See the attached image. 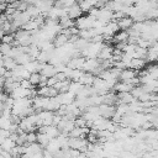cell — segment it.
Returning a JSON list of instances; mask_svg holds the SVG:
<instances>
[{
    "instance_id": "6da1fadb",
    "label": "cell",
    "mask_w": 158,
    "mask_h": 158,
    "mask_svg": "<svg viewBox=\"0 0 158 158\" xmlns=\"http://www.w3.org/2000/svg\"><path fill=\"white\" fill-rule=\"evenodd\" d=\"M69 148L70 149H75L79 151L81 153L88 152V146H89V141L86 138H70L69 137Z\"/></svg>"
},
{
    "instance_id": "7a4b0ae2",
    "label": "cell",
    "mask_w": 158,
    "mask_h": 158,
    "mask_svg": "<svg viewBox=\"0 0 158 158\" xmlns=\"http://www.w3.org/2000/svg\"><path fill=\"white\" fill-rule=\"evenodd\" d=\"M96 19L89 16V15H83L80 16L78 20H75V27L81 31V30H90L93 28V25H94V21Z\"/></svg>"
},
{
    "instance_id": "3957f363",
    "label": "cell",
    "mask_w": 158,
    "mask_h": 158,
    "mask_svg": "<svg viewBox=\"0 0 158 158\" xmlns=\"http://www.w3.org/2000/svg\"><path fill=\"white\" fill-rule=\"evenodd\" d=\"M138 77V72L133 70V69H130V68H126V69H122L120 72V75H118V81H123V83H131L135 78Z\"/></svg>"
},
{
    "instance_id": "277c9868",
    "label": "cell",
    "mask_w": 158,
    "mask_h": 158,
    "mask_svg": "<svg viewBox=\"0 0 158 158\" xmlns=\"http://www.w3.org/2000/svg\"><path fill=\"white\" fill-rule=\"evenodd\" d=\"M115 111H116L115 105H107V104H100L99 105V114L104 118L111 120L112 116L115 115Z\"/></svg>"
},
{
    "instance_id": "5b68a950",
    "label": "cell",
    "mask_w": 158,
    "mask_h": 158,
    "mask_svg": "<svg viewBox=\"0 0 158 158\" xmlns=\"http://www.w3.org/2000/svg\"><path fill=\"white\" fill-rule=\"evenodd\" d=\"M96 20H99V21H101V22H104L106 25L107 22L114 20V11H111L106 6L102 7V9H99V15H98Z\"/></svg>"
},
{
    "instance_id": "8992f818",
    "label": "cell",
    "mask_w": 158,
    "mask_h": 158,
    "mask_svg": "<svg viewBox=\"0 0 158 158\" xmlns=\"http://www.w3.org/2000/svg\"><path fill=\"white\" fill-rule=\"evenodd\" d=\"M112 54H114V47L110 46V44H107V43H105L102 46L99 56H98V60L99 62H101V60H109V59L112 58Z\"/></svg>"
},
{
    "instance_id": "52a82bcc",
    "label": "cell",
    "mask_w": 158,
    "mask_h": 158,
    "mask_svg": "<svg viewBox=\"0 0 158 158\" xmlns=\"http://www.w3.org/2000/svg\"><path fill=\"white\" fill-rule=\"evenodd\" d=\"M58 90L54 86H42L37 89V95L43 96V98H56L58 95Z\"/></svg>"
},
{
    "instance_id": "ba28073f",
    "label": "cell",
    "mask_w": 158,
    "mask_h": 158,
    "mask_svg": "<svg viewBox=\"0 0 158 158\" xmlns=\"http://www.w3.org/2000/svg\"><path fill=\"white\" fill-rule=\"evenodd\" d=\"M57 99L60 102V105L67 106V105L73 104L75 101V95L73 93H70V91H65V93H59L57 95Z\"/></svg>"
},
{
    "instance_id": "9c48e42d",
    "label": "cell",
    "mask_w": 158,
    "mask_h": 158,
    "mask_svg": "<svg viewBox=\"0 0 158 158\" xmlns=\"http://www.w3.org/2000/svg\"><path fill=\"white\" fill-rule=\"evenodd\" d=\"M99 67H100V62L98 60V58H90V59H85L83 70L86 73H94Z\"/></svg>"
},
{
    "instance_id": "30bf717a",
    "label": "cell",
    "mask_w": 158,
    "mask_h": 158,
    "mask_svg": "<svg viewBox=\"0 0 158 158\" xmlns=\"http://www.w3.org/2000/svg\"><path fill=\"white\" fill-rule=\"evenodd\" d=\"M38 132H44L51 138H57L60 135L59 128L57 126H54V125H51V126H41V127H38Z\"/></svg>"
},
{
    "instance_id": "8fae6325",
    "label": "cell",
    "mask_w": 158,
    "mask_h": 158,
    "mask_svg": "<svg viewBox=\"0 0 158 158\" xmlns=\"http://www.w3.org/2000/svg\"><path fill=\"white\" fill-rule=\"evenodd\" d=\"M89 131H90L89 127H74L69 132V137L70 138H86Z\"/></svg>"
},
{
    "instance_id": "7c38bea8",
    "label": "cell",
    "mask_w": 158,
    "mask_h": 158,
    "mask_svg": "<svg viewBox=\"0 0 158 158\" xmlns=\"http://www.w3.org/2000/svg\"><path fill=\"white\" fill-rule=\"evenodd\" d=\"M85 63V58L79 56V57H72L68 63H67V67L70 68V69H83V65Z\"/></svg>"
},
{
    "instance_id": "4fadbf2b",
    "label": "cell",
    "mask_w": 158,
    "mask_h": 158,
    "mask_svg": "<svg viewBox=\"0 0 158 158\" xmlns=\"http://www.w3.org/2000/svg\"><path fill=\"white\" fill-rule=\"evenodd\" d=\"M80 16H83V11H81V9H80V6H79V4L78 2H75L74 5H72L70 7H68V17L70 19V20H78Z\"/></svg>"
},
{
    "instance_id": "5bb4252c",
    "label": "cell",
    "mask_w": 158,
    "mask_h": 158,
    "mask_svg": "<svg viewBox=\"0 0 158 158\" xmlns=\"http://www.w3.org/2000/svg\"><path fill=\"white\" fill-rule=\"evenodd\" d=\"M40 73H41L42 77H46V78L48 79V78L54 77V75L57 74V70H56V67H54L53 64H51V63H46V64L42 65V69H41Z\"/></svg>"
},
{
    "instance_id": "9a60e30c",
    "label": "cell",
    "mask_w": 158,
    "mask_h": 158,
    "mask_svg": "<svg viewBox=\"0 0 158 158\" xmlns=\"http://www.w3.org/2000/svg\"><path fill=\"white\" fill-rule=\"evenodd\" d=\"M133 23H135V21L128 16H123L122 19L117 20V25H118V28L121 31H128Z\"/></svg>"
},
{
    "instance_id": "2e32d148",
    "label": "cell",
    "mask_w": 158,
    "mask_h": 158,
    "mask_svg": "<svg viewBox=\"0 0 158 158\" xmlns=\"http://www.w3.org/2000/svg\"><path fill=\"white\" fill-rule=\"evenodd\" d=\"M130 40V35H128V31H118L114 38H112V42L115 44H120V43H127Z\"/></svg>"
},
{
    "instance_id": "e0dca14e",
    "label": "cell",
    "mask_w": 158,
    "mask_h": 158,
    "mask_svg": "<svg viewBox=\"0 0 158 158\" xmlns=\"http://www.w3.org/2000/svg\"><path fill=\"white\" fill-rule=\"evenodd\" d=\"M146 64H147L146 59L132 58V60L130 62L128 68H130V69H133V70H136V72H139V70H142V69H144V68H146Z\"/></svg>"
},
{
    "instance_id": "ac0fdd59",
    "label": "cell",
    "mask_w": 158,
    "mask_h": 158,
    "mask_svg": "<svg viewBox=\"0 0 158 158\" xmlns=\"http://www.w3.org/2000/svg\"><path fill=\"white\" fill-rule=\"evenodd\" d=\"M133 88H135V85H133V84H131V83L118 81V83L115 85L114 90H115L116 93H131Z\"/></svg>"
},
{
    "instance_id": "d6986e66",
    "label": "cell",
    "mask_w": 158,
    "mask_h": 158,
    "mask_svg": "<svg viewBox=\"0 0 158 158\" xmlns=\"http://www.w3.org/2000/svg\"><path fill=\"white\" fill-rule=\"evenodd\" d=\"M136 99L131 93H117V104H127L130 105Z\"/></svg>"
},
{
    "instance_id": "ffe728a7",
    "label": "cell",
    "mask_w": 158,
    "mask_h": 158,
    "mask_svg": "<svg viewBox=\"0 0 158 158\" xmlns=\"http://www.w3.org/2000/svg\"><path fill=\"white\" fill-rule=\"evenodd\" d=\"M68 42H69V37H68L67 35H64L63 32L58 33V35L54 37V40H53V43H54V47H56V48L63 47V46L67 44Z\"/></svg>"
},
{
    "instance_id": "44dd1931",
    "label": "cell",
    "mask_w": 158,
    "mask_h": 158,
    "mask_svg": "<svg viewBox=\"0 0 158 158\" xmlns=\"http://www.w3.org/2000/svg\"><path fill=\"white\" fill-rule=\"evenodd\" d=\"M94 79H95V75L93 73H86L84 72V74L81 75V78L79 79V83L83 84L84 86H91L93 83H94Z\"/></svg>"
},
{
    "instance_id": "7402d4cb",
    "label": "cell",
    "mask_w": 158,
    "mask_h": 158,
    "mask_svg": "<svg viewBox=\"0 0 158 158\" xmlns=\"http://www.w3.org/2000/svg\"><path fill=\"white\" fill-rule=\"evenodd\" d=\"M53 138H51L47 133H44V132H38L37 133V143H40L43 148H46L47 146H48V143L52 141Z\"/></svg>"
},
{
    "instance_id": "603a6c76",
    "label": "cell",
    "mask_w": 158,
    "mask_h": 158,
    "mask_svg": "<svg viewBox=\"0 0 158 158\" xmlns=\"http://www.w3.org/2000/svg\"><path fill=\"white\" fill-rule=\"evenodd\" d=\"M47 152H49V153H52V154H56V153H58L59 151H60V144H59V142L57 141V138H53L49 143H48V146L44 148Z\"/></svg>"
},
{
    "instance_id": "cb8c5ba5",
    "label": "cell",
    "mask_w": 158,
    "mask_h": 158,
    "mask_svg": "<svg viewBox=\"0 0 158 158\" xmlns=\"http://www.w3.org/2000/svg\"><path fill=\"white\" fill-rule=\"evenodd\" d=\"M58 23H59V26L62 27V30H67V28H70V27L75 26V21L70 20L68 16L60 17V19L58 20Z\"/></svg>"
},
{
    "instance_id": "d4e9b609",
    "label": "cell",
    "mask_w": 158,
    "mask_h": 158,
    "mask_svg": "<svg viewBox=\"0 0 158 158\" xmlns=\"http://www.w3.org/2000/svg\"><path fill=\"white\" fill-rule=\"evenodd\" d=\"M2 65H4V68L6 70H12L17 65V62L11 57H6V56L4 57L2 56Z\"/></svg>"
},
{
    "instance_id": "484cf974",
    "label": "cell",
    "mask_w": 158,
    "mask_h": 158,
    "mask_svg": "<svg viewBox=\"0 0 158 158\" xmlns=\"http://www.w3.org/2000/svg\"><path fill=\"white\" fill-rule=\"evenodd\" d=\"M15 60H16V62H17V64H20V65H26L28 62H31V60H33V59L30 57V54H28V53L21 52V53L15 58Z\"/></svg>"
},
{
    "instance_id": "4316f807",
    "label": "cell",
    "mask_w": 158,
    "mask_h": 158,
    "mask_svg": "<svg viewBox=\"0 0 158 158\" xmlns=\"http://www.w3.org/2000/svg\"><path fill=\"white\" fill-rule=\"evenodd\" d=\"M16 146H17L16 142L9 137V138H6V139L2 142V144L0 146V148H1L2 151H5V152H11Z\"/></svg>"
},
{
    "instance_id": "83f0119b",
    "label": "cell",
    "mask_w": 158,
    "mask_h": 158,
    "mask_svg": "<svg viewBox=\"0 0 158 158\" xmlns=\"http://www.w3.org/2000/svg\"><path fill=\"white\" fill-rule=\"evenodd\" d=\"M84 88H85V86H84L83 84H80L79 81H70V84H69V90H68V91L73 93V94L77 96Z\"/></svg>"
},
{
    "instance_id": "f1b7e54d",
    "label": "cell",
    "mask_w": 158,
    "mask_h": 158,
    "mask_svg": "<svg viewBox=\"0 0 158 158\" xmlns=\"http://www.w3.org/2000/svg\"><path fill=\"white\" fill-rule=\"evenodd\" d=\"M28 80L32 84V86H38L42 80V75H41V73H31Z\"/></svg>"
},
{
    "instance_id": "f546056e",
    "label": "cell",
    "mask_w": 158,
    "mask_h": 158,
    "mask_svg": "<svg viewBox=\"0 0 158 158\" xmlns=\"http://www.w3.org/2000/svg\"><path fill=\"white\" fill-rule=\"evenodd\" d=\"M12 44H9V43H0V54L1 56H6L9 57L10 53H11V49H12Z\"/></svg>"
},
{
    "instance_id": "4dcf8cb0",
    "label": "cell",
    "mask_w": 158,
    "mask_h": 158,
    "mask_svg": "<svg viewBox=\"0 0 158 158\" xmlns=\"http://www.w3.org/2000/svg\"><path fill=\"white\" fill-rule=\"evenodd\" d=\"M146 56H147V49L137 46V47H136V49H135V53H133V58L146 59Z\"/></svg>"
},
{
    "instance_id": "1f68e13d",
    "label": "cell",
    "mask_w": 158,
    "mask_h": 158,
    "mask_svg": "<svg viewBox=\"0 0 158 158\" xmlns=\"http://www.w3.org/2000/svg\"><path fill=\"white\" fill-rule=\"evenodd\" d=\"M78 4H79V6H80V9H81L83 12H89L90 9L94 7V5L90 1H88V0H79Z\"/></svg>"
},
{
    "instance_id": "d6a6232c",
    "label": "cell",
    "mask_w": 158,
    "mask_h": 158,
    "mask_svg": "<svg viewBox=\"0 0 158 158\" xmlns=\"http://www.w3.org/2000/svg\"><path fill=\"white\" fill-rule=\"evenodd\" d=\"M74 123H75V127H88V121L83 116L77 117L74 120Z\"/></svg>"
},
{
    "instance_id": "836d02e7",
    "label": "cell",
    "mask_w": 158,
    "mask_h": 158,
    "mask_svg": "<svg viewBox=\"0 0 158 158\" xmlns=\"http://www.w3.org/2000/svg\"><path fill=\"white\" fill-rule=\"evenodd\" d=\"M35 142H37V133H35V131L27 132L26 133V144L27 143H35Z\"/></svg>"
},
{
    "instance_id": "e575fe53",
    "label": "cell",
    "mask_w": 158,
    "mask_h": 158,
    "mask_svg": "<svg viewBox=\"0 0 158 158\" xmlns=\"http://www.w3.org/2000/svg\"><path fill=\"white\" fill-rule=\"evenodd\" d=\"M14 41H15V36H14V33H7V35H5V36L2 37L1 43H9V44H12Z\"/></svg>"
},
{
    "instance_id": "d590c367",
    "label": "cell",
    "mask_w": 158,
    "mask_h": 158,
    "mask_svg": "<svg viewBox=\"0 0 158 158\" xmlns=\"http://www.w3.org/2000/svg\"><path fill=\"white\" fill-rule=\"evenodd\" d=\"M118 157L120 158H136V154L132 151H122L118 154Z\"/></svg>"
},
{
    "instance_id": "8d00e7d4",
    "label": "cell",
    "mask_w": 158,
    "mask_h": 158,
    "mask_svg": "<svg viewBox=\"0 0 158 158\" xmlns=\"http://www.w3.org/2000/svg\"><path fill=\"white\" fill-rule=\"evenodd\" d=\"M20 86H22V88H25V89H33V88H35V86H32V84L30 83L28 79H22V80L20 81Z\"/></svg>"
},
{
    "instance_id": "74e56055",
    "label": "cell",
    "mask_w": 158,
    "mask_h": 158,
    "mask_svg": "<svg viewBox=\"0 0 158 158\" xmlns=\"http://www.w3.org/2000/svg\"><path fill=\"white\" fill-rule=\"evenodd\" d=\"M57 83H58V80H57L56 77H52V78H48L47 79V85L48 86H54Z\"/></svg>"
},
{
    "instance_id": "f35d334b",
    "label": "cell",
    "mask_w": 158,
    "mask_h": 158,
    "mask_svg": "<svg viewBox=\"0 0 158 158\" xmlns=\"http://www.w3.org/2000/svg\"><path fill=\"white\" fill-rule=\"evenodd\" d=\"M43 158H56V157H54V154H52V153H49V152H47V151L44 149V153H43Z\"/></svg>"
},
{
    "instance_id": "ab89813d",
    "label": "cell",
    "mask_w": 158,
    "mask_h": 158,
    "mask_svg": "<svg viewBox=\"0 0 158 158\" xmlns=\"http://www.w3.org/2000/svg\"><path fill=\"white\" fill-rule=\"evenodd\" d=\"M4 84H5V78L2 75H0V90L4 89Z\"/></svg>"
},
{
    "instance_id": "60d3db41",
    "label": "cell",
    "mask_w": 158,
    "mask_h": 158,
    "mask_svg": "<svg viewBox=\"0 0 158 158\" xmlns=\"http://www.w3.org/2000/svg\"><path fill=\"white\" fill-rule=\"evenodd\" d=\"M4 36H5V32H4V30L0 27V42H1V40H2Z\"/></svg>"
},
{
    "instance_id": "b9f144b4",
    "label": "cell",
    "mask_w": 158,
    "mask_h": 158,
    "mask_svg": "<svg viewBox=\"0 0 158 158\" xmlns=\"http://www.w3.org/2000/svg\"><path fill=\"white\" fill-rule=\"evenodd\" d=\"M52 1H53V2H56V1H57V0H52Z\"/></svg>"
}]
</instances>
